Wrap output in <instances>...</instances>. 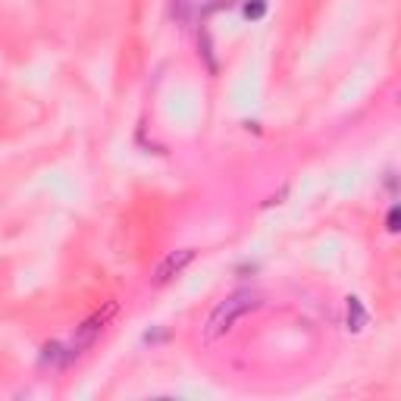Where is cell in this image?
Instances as JSON below:
<instances>
[{
  "mask_svg": "<svg viewBox=\"0 0 401 401\" xmlns=\"http://www.w3.org/2000/svg\"><path fill=\"white\" fill-rule=\"evenodd\" d=\"M242 13L248 19H263V16H267V0H244Z\"/></svg>",
  "mask_w": 401,
  "mask_h": 401,
  "instance_id": "7",
  "label": "cell"
},
{
  "mask_svg": "<svg viewBox=\"0 0 401 401\" xmlns=\"http://www.w3.org/2000/svg\"><path fill=\"white\" fill-rule=\"evenodd\" d=\"M398 217H401V210H398V207H392L388 217H386V229L388 232H398Z\"/></svg>",
  "mask_w": 401,
  "mask_h": 401,
  "instance_id": "8",
  "label": "cell"
},
{
  "mask_svg": "<svg viewBox=\"0 0 401 401\" xmlns=\"http://www.w3.org/2000/svg\"><path fill=\"white\" fill-rule=\"evenodd\" d=\"M194 254H198V251H194V248H179V251H169V254L163 257V260L157 263V269H154V285H166V282H173L175 276H179L182 269H185L188 263L194 260Z\"/></svg>",
  "mask_w": 401,
  "mask_h": 401,
  "instance_id": "3",
  "label": "cell"
},
{
  "mask_svg": "<svg viewBox=\"0 0 401 401\" xmlns=\"http://www.w3.org/2000/svg\"><path fill=\"white\" fill-rule=\"evenodd\" d=\"M119 313V304L116 301H107L104 307H100V310H94L91 317L85 320V323L79 326V329H75V336H72V342H69V348L75 351V354H79L81 348H88V345H94L100 338V332L107 329V326L113 323V317H116Z\"/></svg>",
  "mask_w": 401,
  "mask_h": 401,
  "instance_id": "2",
  "label": "cell"
},
{
  "mask_svg": "<svg viewBox=\"0 0 401 401\" xmlns=\"http://www.w3.org/2000/svg\"><path fill=\"white\" fill-rule=\"evenodd\" d=\"M363 323H367V310H363L361 298H354V294H351V298H348V329L351 332H361Z\"/></svg>",
  "mask_w": 401,
  "mask_h": 401,
  "instance_id": "5",
  "label": "cell"
},
{
  "mask_svg": "<svg viewBox=\"0 0 401 401\" xmlns=\"http://www.w3.org/2000/svg\"><path fill=\"white\" fill-rule=\"evenodd\" d=\"M191 13H194V0H173V16L179 19L182 25L191 22Z\"/></svg>",
  "mask_w": 401,
  "mask_h": 401,
  "instance_id": "6",
  "label": "cell"
},
{
  "mask_svg": "<svg viewBox=\"0 0 401 401\" xmlns=\"http://www.w3.org/2000/svg\"><path fill=\"white\" fill-rule=\"evenodd\" d=\"M75 357V351L69 345H60V342H50L41 348V363H50V367H63Z\"/></svg>",
  "mask_w": 401,
  "mask_h": 401,
  "instance_id": "4",
  "label": "cell"
},
{
  "mask_svg": "<svg viewBox=\"0 0 401 401\" xmlns=\"http://www.w3.org/2000/svg\"><path fill=\"white\" fill-rule=\"evenodd\" d=\"M257 307H260V294L257 292H251V288L232 292L229 298L219 301V304L210 310V317H207V323H204V342H217V338L226 336L244 313L257 310Z\"/></svg>",
  "mask_w": 401,
  "mask_h": 401,
  "instance_id": "1",
  "label": "cell"
}]
</instances>
